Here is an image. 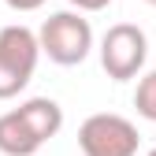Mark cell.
I'll list each match as a JSON object with an SVG mask.
<instances>
[{
    "label": "cell",
    "instance_id": "1",
    "mask_svg": "<svg viewBox=\"0 0 156 156\" xmlns=\"http://www.w3.org/2000/svg\"><path fill=\"white\" fill-rule=\"evenodd\" d=\"M37 37H41V52L60 67H78L93 48V26L78 11L48 15L41 23V30H37Z\"/></svg>",
    "mask_w": 156,
    "mask_h": 156
},
{
    "label": "cell",
    "instance_id": "2",
    "mask_svg": "<svg viewBox=\"0 0 156 156\" xmlns=\"http://www.w3.org/2000/svg\"><path fill=\"white\" fill-rule=\"evenodd\" d=\"M138 145H141L138 126L115 112H97L78 126L82 156H138Z\"/></svg>",
    "mask_w": 156,
    "mask_h": 156
},
{
    "label": "cell",
    "instance_id": "3",
    "mask_svg": "<svg viewBox=\"0 0 156 156\" xmlns=\"http://www.w3.org/2000/svg\"><path fill=\"white\" fill-rule=\"evenodd\" d=\"M145 56H149V37L134 23H115L101 37V67L115 82L138 78L141 67H145Z\"/></svg>",
    "mask_w": 156,
    "mask_h": 156
},
{
    "label": "cell",
    "instance_id": "4",
    "mask_svg": "<svg viewBox=\"0 0 156 156\" xmlns=\"http://www.w3.org/2000/svg\"><path fill=\"white\" fill-rule=\"evenodd\" d=\"M0 56H4L8 63H15L23 74H30L34 78V71H37V60H41V37H37L30 26H4L0 30Z\"/></svg>",
    "mask_w": 156,
    "mask_h": 156
},
{
    "label": "cell",
    "instance_id": "5",
    "mask_svg": "<svg viewBox=\"0 0 156 156\" xmlns=\"http://www.w3.org/2000/svg\"><path fill=\"white\" fill-rule=\"evenodd\" d=\"M41 145L45 141L37 138L34 126L19 115V108L0 115V152H4V156H34Z\"/></svg>",
    "mask_w": 156,
    "mask_h": 156
},
{
    "label": "cell",
    "instance_id": "6",
    "mask_svg": "<svg viewBox=\"0 0 156 156\" xmlns=\"http://www.w3.org/2000/svg\"><path fill=\"white\" fill-rule=\"evenodd\" d=\"M19 115L34 126V134L41 141L56 138V134L63 130V108L56 104L52 97H30V101H23V104H19Z\"/></svg>",
    "mask_w": 156,
    "mask_h": 156
},
{
    "label": "cell",
    "instance_id": "7",
    "mask_svg": "<svg viewBox=\"0 0 156 156\" xmlns=\"http://www.w3.org/2000/svg\"><path fill=\"white\" fill-rule=\"evenodd\" d=\"M134 108H138L141 119L156 123V71H145L138 78V89H134Z\"/></svg>",
    "mask_w": 156,
    "mask_h": 156
},
{
    "label": "cell",
    "instance_id": "8",
    "mask_svg": "<svg viewBox=\"0 0 156 156\" xmlns=\"http://www.w3.org/2000/svg\"><path fill=\"white\" fill-rule=\"evenodd\" d=\"M30 86V74H23L15 63H8L4 56H0V101H11V97H19Z\"/></svg>",
    "mask_w": 156,
    "mask_h": 156
},
{
    "label": "cell",
    "instance_id": "9",
    "mask_svg": "<svg viewBox=\"0 0 156 156\" xmlns=\"http://www.w3.org/2000/svg\"><path fill=\"white\" fill-rule=\"evenodd\" d=\"M71 8H78V11H104L112 0H67Z\"/></svg>",
    "mask_w": 156,
    "mask_h": 156
},
{
    "label": "cell",
    "instance_id": "10",
    "mask_svg": "<svg viewBox=\"0 0 156 156\" xmlns=\"http://www.w3.org/2000/svg\"><path fill=\"white\" fill-rule=\"evenodd\" d=\"M4 4H8L11 11H37V8H45L48 0H4Z\"/></svg>",
    "mask_w": 156,
    "mask_h": 156
},
{
    "label": "cell",
    "instance_id": "11",
    "mask_svg": "<svg viewBox=\"0 0 156 156\" xmlns=\"http://www.w3.org/2000/svg\"><path fill=\"white\" fill-rule=\"evenodd\" d=\"M145 4H152V8H156V0H145Z\"/></svg>",
    "mask_w": 156,
    "mask_h": 156
},
{
    "label": "cell",
    "instance_id": "12",
    "mask_svg": "<svg viewBox=\"0 0 156 156\" xmlns=\"http://www.w3.org/2000/svg\"><path fill=\"white\" fill-rule=\"evenodd\" d=\"M149 156H156V149H149Z\"/></svg>",
    "mask_w": 156,
    "mask_h": 156
}]
</instances>
